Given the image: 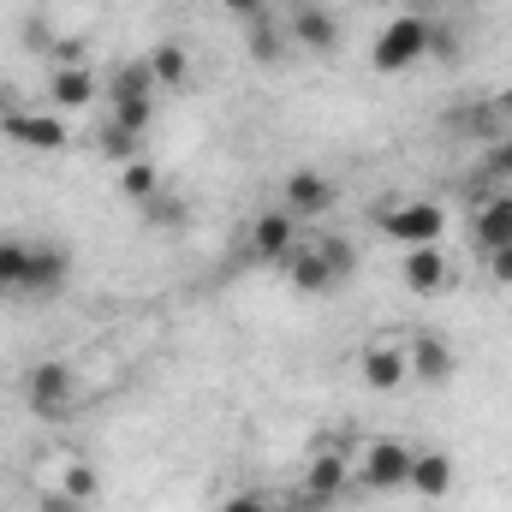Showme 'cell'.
I'll return each instance as SVG.
<instances>
[{
    "instance_id": "cell-1",
    "label": "cell",
    "mask_w": 512,
    "mask_h": 512,
    "mask_svg": "<svg viewBox=\"0 0 512 512\" xmlns=\"http://www.w3.org/2000/svg\"><path fill=\"white\" fill-rule=\"evenodd\" d=\"M423 60H429V18H417V12H399L370 48V66L382 78H399V72H411Z\"/></svg>"
},
{
    "instance_id": "cell-2",
    "label": "cell",
    "mask_w": 512,
    "mask_h": 512,
    "mask_svg": "<svg viewBox=\"0 0 512 512\" xmlns=\"http://www.w3.org/2000/svg\"><path fill=\"white\" fill-rule=\"evenodd\" d=\"M24 405L42 417V423H66L78 411V370L66 358H48L24 376Z\"/></svg>"
},
{
    "instance_id": "cell-3",
    "label": "cell",
    "mask_w": 512,
    "mask_h": 512,
    "mask_svg": "<svg viewBox=\"0 0 512 512\" xmlns=\"http://www.w3.org/2000/svg\"><path fill=\"white\" fill-rule=\"evenodd\" d=\"M411 465H417V447H411V441H399V435H376V441H364L358 483L376 489V495H399V489H411Z\"/></svg>"
},
{
    "instance_id": "cell-4",
    "label": "cell",
    "mask_w": 512,
    "mask_h": 512,
    "mask_svg": "<svg viewBox=\"0 0 512 512\" xmlns=\"http://www.w3.org/2000/svg\"><path fill=\"white\" fill-rule=\"evenodd\" d=\"M376 227L393 245H441L447 233V209L417 197V203H376Z\"/></svg>"
},
{
    "instance_id": "cell-5",
    "label": "cell",
    "mask_w": 512,
    "mask_h": 512,
    "mask_svg": "<svg viewBox=\"0 0 512 512\" xmlns=\"http://www.w3.org/2000/svg\"><path fill=\"white\" fill-rule=\"evenodd\" d=\"M358 370H364V382L376 387V393H399V387L411 382L405 340H399V334H376V340L358 352Z\"/></svg>"
},
{
    "instance_id": "cell-6",
    "label": "cell",
    "mask_w": 512,
    "mask_h": 512,
    "mask_svg": "<svg viewBox=\"0 0 512 512\" xmlns=\"http://www.w3.org/2000/svg\"><path fill=\"white\" fill-rule=\"evenodd\" d=\"M0 137L18 143V149H36V155H60V149H66L60 114H24V108H12V114L0 120Z\"/></svg>"
},
{
    "instance_id": "cell-7",
    "label": "cell",
    "mask_w": 512,
    "mask_h": 512,
    "mask_svg": "<svg viewBox=\"0 0 512 512\" xmlns=\"http://www.w3.org/2000/svg\"><path fill=\"white\" fill-rule=\"evenodd\" d=\"M292 251H298V215H286V209L256 215V227H251V256H256V262L286 268V256H292Z\"/></svg>"
},
{
    "instance_id": "cell-8",
    "label": "cell",
    "mask_w": 512,
    "mask_h": 512,
    "mask_svg": "<svg viewBox=\"0 0 512 512\" xmlns=\"http://www.w3.org/2000/svg\"><path fill=\"white\" fill-rule=\"evenodd\" d=\"M310 501H322V507H334L346 489H352V459L346 453H334V447H316V459L304 465V483H298Z\"/></svg>"
},
{
    "instance_id": "cell-9",
    "label": "cell",
    "mask_w": 512,
    "mask_h": 512,
    "mask_svg": "<svg viewBox=\"0 0 512 512\" xmlns=\"http://www.w3.org/2000/svg\"><path fill=\"white\" fill-rule=\"evenodd\" d=\"M72 274V251L54 239H30V274H24V298H54Z\"/></svg>"
},
{
    "instance_id": "cell-10",
    "label": "cell",
    "mask_w": 512,
    "mask_h": 512,
    "mask_svg": "<svg viewBox=\"0 0 512 512\" xmlns=\"http://www.w3.org/2000/svg\"><path fill=\"white\" fill-rule=\"evenodd\" d=\"M405 358H411V382H423V387H447L453 370H459V358H453V346L441 334H411Z\"/></svg>"
},
{
    "instance_id": "cell-11",
    "label": "cell",
    "mask_w": 512,
    "mask_h": 512,
    "mask_svg": "<svg viewBox=\"0 0 512 512\" xmlns=\"http://www.w3.org/2000/svg\"><path fill=\"white\" fill-rule=\"evenodd\" d=\"M304 54H334L340 48V18L328 12V6H316V0H304L298 12H292V30H286Z\"/></svg>"
},
{
    "instance_id": "cell-12",
    "label": "cell",
    "mask_w": 512,
    "mask_h": 512,
    "mask_svg": "<svg viewBox=\"0 0 512 512\" xmlns=\"http://www.w3.org/2000/svg\"><path fill=\"white\" fill-rule=\"evenodd\" d=\"M399 274H405V286L417 292V298H435L453 274H447V251L441 245H405L399 256Z\"/></svg>"
},
{
    "instance_id": "cell-13",
    "label": "cell",
    "mask_w": 512,
    "mask_h": 512,
    "mask_svg": "<svg viewBox=\"0 0 512 512\" xmlns=\"http://www.w3.org/2000/svg\"><path fill=\"white\" fill-rule=\"evenodd\" d=\"M286 203V215H328L334 209V179H322V173H310V167H298V173H286V191H280Z\"/></svg>"
},
{
    "instance_id": "cell-14",
    "label": "cell",
    "mask_w": 512,
    "mask_h": 512,
    "mask_svg": "<svg viewBox=\"0 0 512 512\" xmlns=\"http://www.w3.org/2000/svg\"><path fill=\"white\" fill-rule=\"evenodd\" d=\"M471 239H477V251H507L512 245V191H495V197H483L477 203V221H471Z\"/></svg>"
},
{
    "instance_id": "cell-15",
    "label": "cell",
    "mask_w": 512,
    "mask_h": 512,
    "mask_svg": "<svg viewBox=\"0 0 512 512\" xmlns=\"http://www.w3.org/2000/svg\"><path fill=\"white\" fill-rule=\"evenodd\" d=\"M286 280H292V292H304V298H322V292H334V286H340L334 262L316 251V245H298V251L286 256Z\"/></svg>"
},
{
    "instance_id": "cell-16",
    "label": "cell",
    "mask_w": 512,
    "mask_h": 512,
    "mask_svg": "<svg viewBox=\"0 0 512 512\" xmlns=\"http://www.w3.org/2000/svg\"><path fill=\"white\" fill-rule=\"evenodd\" d=\"M453 477H459V465H453V453H447V447H417V465H411V495L441 501V495L453 489Z\"/></svg>"
},
{
    "instance_id": "cell-17",
    "label": "cell",
    "mask_w": 512,
    "mask_h": 512,
    "mask_svg": "<svg viewBox=\"0 0 512 512\" xmlns=\"http://www.w3.org/2000/svg\"><path fill=\"white\" fill-rule=\"evenodd\" d=\"M441 131H453V137H483V143H501L507 137V108L501 102H471V108H459V114H447Z\"/></svg>"
},
{
    "instance_id": "cell-18",
    "label": "cell",
    "mask_w": 512,
    "mask_h": 512,
    "mask_svg": "<svg viewBox=\"0 0 512 512\" xmlns=\"http://www.w3.org/2000/svg\"><path fill=\"white\" fill-rule=\"evenodd\" d=\"M96 96H102V90H96L90 66H54V72H48V102H54V108L78 114V108H90Z\"/></svg>"
},
{
    "instance_id": "cell-19",
    "label": "cell",
    "mask_w": 512,
    "mask_h": 512,
    "mask_svg": "<svg viewBox=\"0 0 512 512\" xmlns=\"http://www.w3.org/2000/svg\"><path fill=\"white\" fill-rule=\"evenodd\" d=\"M245 54H251L256 66H280V60H286V30H280L274 12L245 24Z\"/></svg>"
},
{
    "instance_id": "cell-20",
    "label": "cell",
    "mask_w": 512,
    "mask_h": 512,
    "mask_svg": "<svg viewBox=\"0 0 512 512\" xmlns=\"http://www.w3.org/2000/svg\"><path fill=\"white\" fill-rule=\"evenodd\" d=\"M161 84H155V72H149V60H126V66H114V78H108V108L114 102H143V96H155Z\"/></svg>"
},
{
    "instance_id": "cell-21",
    "label": "cell",
    "mask_w": 512,
    "mask_h": 512,
    "mask_svg": "<svg viewBox=\"0 0 512 512\" xmlns=\"http://www.w3.org/2000/svg\"><path fill=\"white\" fill-rule=\"evenodd\" d=\"M143 60H149V72H155V84H161V90H179V84L191 78V54H185L179 42H155Z\"/></svg>"
},
{
    "instance_id": "cell-22",
    "label": "cell",
    "mask_w": 512,
    "mask_h": 512,
    "mask_svg": "<svg viewBox=\"0 0 512 512\" xmlns=\"http://www.w3.org/2000/svg\"><path fill=\"white\" fill-rule=\"evenodd\" d=\"M30 274V239H0V298H24Z\"/></svg>"
},
{
    "instance_id": "cell-23",
    "label": "cell",
    "mask_w": 512,
    "mask_h": 512,
    "mask_svg": "<svg viewBox=\"0 0 512 512\" xmlns=\"http://www.w3.org/2000/svg\"><path fill=\"white\" fill-rule=\"evenodd\" d=\"M137 209H143V227H155V233H179V227L191 221V209H185L173 191H155V197L137 203Z\"/></svg>"
},
{
    "instance_id": "cell-24",
    "label": "cell",
    "mask_w": 512,
    "mask_h": 512,
    "mask_svg": "<svg viewBox=\"0 0 512 512\" xmlns=\"http://www.w3.org/2000/svg\"><path fill=\"white\" fill-rule=\"evenodd\" d=\"M120 191H126L131 203H149V197L161 191V167H155V161H126V167H120Z\"/></svg>"
},
{
    "instance_id": "cell-25",
    "label": "cell",
    "mask_w": 512,
    "mask_h": 512,
    "mask_svg": "<svg viewBox=\"0 0 512 512\" xmlns=\"http://www.w3.org/2000/svg\"><path fill=\"white\" fill-rule=\"evenodd\" d=\"M102 155H108V161H120V167H126V161H143V137L108 120V126H102Z\"/></svg>"
},
{
    "instance_id": "cell-26",
    "label": "cell",
    "mask_w": 512,
    "mask_h": 512,
    "mask_svg": "<svg viewBox=\"0 0 512 512\" xmlns=\"http://www.w3.org/2000/svg\"><path fill=\"white\" fill-rule=\"evenodd\" d=\"M108 120L126 126V131H137V137H149V126H155V96H143V102H114Z\"/></svg>"
},
{
    "instance_id": "cell-27",
    "label": "cell",
    "mask_w": 512,
    "mask_h": 512,
    "mask_svg": "<svg viewBox=\"0 0 512 512\" xmlns=\"http://www.w3.org/2000/svg\"><path fill=\"white\" fill-rule=\"evenodd\" d=\"M60 489H66L72 501L90 507V501L102 495V477H96V465H66V471H60Z\"/></svg>"
},
{
    "instance_id": "cell-28",
    "label": "cell",
    "mask_w": 512,
    "mask_h": 512,
    "mask_svg": "<svg viewBox=\"0 0 512 512\" xmlns=\"http://www.w3.org/2000/svg\"><path fill=\"white\" fill-rule=\"evenodd\" d=\"M501 179H512V137L489 143L483 149V167H477V185H501Z\"/></svg>"
},
{
    "instance_id": "cell-29",
    "label": "cell",
    "mask_w": 512,
    "mask_h": 512,
    "mask_svg": "<svg viewBox=\"0 0 512 512\" xmlns=\"http://www.w3.org/2000/svg\"><path fill=\"white\" fill-rule=\"evenodd\" d=\"M316 251L334 262V274H340V286L358 274V251H352V239H340V233H328V239H316Z\"/></svg>"
},
{
    "instance_id": "cell-30",
    "label": "cell",
    "mask_w": 512,
    "mask_h": 512,
    "mask_svg": "<svg viewBox=\"0 0 512 512\" xmlns=\"http://www.w3.org/2000/svg\"><path fill=\"white\" fill-rule=\"evenodd\" d=\"M54 42H60V36H54V24H48L42 12L24 18V48H30V54H54Z\"/></svg>"
},
{
    "instance_id": "cell-31",
    "label": "cell",
    "mask_w": 512,
    "mask_h": 512,
    "mask_svg": "<svg viewBox=\"0 0 512 512\" xmlns=\"http://www.w3.org/2000/svg\"><path fill=\"white\" fill-rule=\"evenodd\" d=\"M429 54H435V60H459V36H453L447 24H429Z\"/></svg>"
},
{
    "instance_id": "cell-32",
    "label": "cell",
    "mask_w": 512,
    "mask_h": 512,
    "mask_svg": "<svg viewBox=\"0 0 512 512\" xmlns=\"http://www.w3.org/2000/svg\"><path fill=\"white\" fill-rule=\"evenodd\" d=\"M221 512H274L268 507V495H256V489H239V495H227Z\"/></svg>"
},
{
    "instance_id": "cell-33",
    "label": "cell",
    "mask_w": 512,
    "mask_h": 512,
    "mask_svg": "<svg viewBox=\"0 0 512 512\" xmlns=\"http://www.w3.org/2000/svg\"><path fill=\"white\" fill-rule=\"evenodd\" d=\"M36 512H84V501H72L66 489H42L36 495Z\"/></svg>"
},
{
    "instance_id": "cell-34",
    "label": "cell",
    "mask_w": 512,
    "mask_h": 512,
    "mask_svg": "<svg viewBox=\"0 0 512 512\" xmlns=\"http://www.w3.org/2000/svg\"><path fill=\"white\" fill-rule=\"evenodd\" d=\"M239 24H251V18H268V0H221Z\"/></svg>"
},
{
    "instance_id": "cell-35",
    "label": "cell",
    "mask_w": 512,
    "mask_h": 512,
    "mask_svg": "<svg viewBox=\"0 0 512 512\" xmlns=\"http://www.w3.org/2000/svg\"><path fill=\"white\" fill-rule=\"evenodd\" d=\"M483 262H489V274H495V286H512V245H507V251H489Z\"/></svg>"
},
{
    "instance_id": "cell-36",
    "label": "cell",
    "mask_w": 512,
    "mask_h": 512,
    "mask_svg": "<svg viewBox=\"0 0 512 512\" xmlns=\"http://www.w3.org/2000/svg\"><path fill=\"white\" fill-rule=\"evenodd\" d=\"M6 114H12V90L0 84V120H6Z\"/></svg>"
},
{
    "instance_id": "cell-37",
    "label": "cell",
    "mask_w": 512,
    "mask_h": 512,
    "mask_svg": "<svg viewBox=\"0 0 512 512\" xmlns=\"http://www.w3.org/2000/svg\"><path fill=\"white\" fill-rule=\"evenodd\" d=\"M495 102H501V108H512V90H501V96H495Z\"/></svg>"
}]
</instances>
